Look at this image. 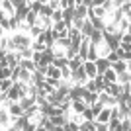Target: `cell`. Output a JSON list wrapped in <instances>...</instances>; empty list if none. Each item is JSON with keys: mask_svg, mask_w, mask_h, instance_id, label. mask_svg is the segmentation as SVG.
<instances>
[{"mask_svg": "<svg viewBox=\"0 0 131 131\" xmlns=\"http://www.w3.org/2000/svg\"><path fill=\"white\" fill-rule=\"evenodd\" d=\"M69 65V59L67 57H55L53 59V67H57V69H63V67Z\"/></svg>", "mask_w": 131, "mask_h": 131, "instance_id": "cell-22", "label": "cell"}, {"mask_svg": "<svg viewBox=\"0 0 131 131\" xmlns=\"http://www.w3.org/2000/svg\"><path fill=\"white\" fill-rule=\"evenodd\" d=\"M112 69H114L115 72H117V74H119V72H125L127 71V61H115V63H112Z\"/></svg>", "mask_w": 131, "mask_h": 131, "instance_id": "cell-12", "label": "cell"}, {"mask_svg": "<svg viewBox=\"0 0 131 131\" xmlns=\"http://www.w3.org/2000/svg\"><path fill=\"white\" fill-rule=\"evenodd\" d=\"M35 127H37V123H35V121H31V119H29V121H27V125L24 127L22 131H35Z\"/></svg>", "mask_w": 131, "mask_h": 131, "instance_id": "cell-36", "label": "cell"}, {"mask_svg": "<svg viewBox=\"0 0 131 131\" xmlns=\"http://www.w3.org/2000/svg\"><path fill=\"white\" fill-rule=\"evenodd\" d=\"M0 104H2V102H0Z\"/></svg>", "mask_w": 131, "mask_h": 131, "instance_id": "cell-44", "label": "cell"}, {"mask_svg": "<svg viewBox=\"0 0 131 131\" xmlns=\"http://www.w3.org/2000/svg\"><path fill=\"white\" fill-rule=\"evenodd\" d=\"M104 92L110 94V96H119L121 94V84H117V82H108L104 86Z\"/></svg>", "mask_w": 131, "mask_h": 131, "instance_id": "cell-4", "label": "cell"}, {"mask_svg": "<svg viewBox=\"0 0 131 131\" xmlns=\"http://www.w3.org/2000/svg\"><path fill=\"white\" fill-rule=\"evenodd\" d=\"M80 115L84 117V119H88V121H96V114L92 112V108H90V106H86V110H84Z\"/></svg>", "mask_w": 131, "mask_h": 131, "instance_id": "cell-21", "label": "cell"}, {"mask_svg": "<svg viewBox=\"0 0 131 131\" xmlns=\"http://www.w3.org/2000/svg\"><path fill=\"white\" fill-rule=\"evenodd\" d=\"M106 0H92V8H96V6H104Z\"/></svg>", "mask_w": 131, "mask_h": 131, "instance_id": "cell-39", "label": "cell"}, {"mask_svg": "<svg viewBox=\"0 0 131 131\" xmlns=\"http://www.w3.org/2000/svg\"><path fill=\"white\" fill-rule=\"evenodd\" d=\"M80 131H96V121L82 119L80 121Z\"/></svg>", "mask_w": 131, "mask_h": 131, "instance_id": "cell-16", "label": "cell"}, {"mask_svg": "<svg viewBox=\"0 0 131 131\" xmlns=\"http://www.w3.org/2000/svg\"><path fill=\"white\" fill-rule=\"evenodd\" d=\"M77 6V0H67V8H74Z\"/></svg>", "mask_w": 131, "mask_h": 131, "instance_id": "cell-40", "label": "cell"}, {"mask_svg": "<svg viewBox=\"0 0 131 131\" xmlns=\"http://www.w3.org/2000/svg\"><path fill=\"white\" fill-rule=\"evenodd\" d=\"M8 114H10L12 117H20V115H24V110L18 102H12V104L8 106Z\"/></svg>", "mask_w": 131, "mask_h": 131, "instance_id": "cell-7", "label": "cell"}, {"mask_svg": "<svg viewBox=\"0 0 131 131\" xmlns=\"http://www.w3.org/2000/svg\"><path fill=\"white\" fill-rule=\"evenodd\" d=\"M100 55H98V47H96V45H90V49H88V55H86V61H96L98 59Z\"/></svg>", "mask_w": 131, "mask_h": 131, "instance_id": "cell-18", "label": "cell"}, {"mask_svg": "<svg viewBox=\"0 0 131 131\" xmlns=\"http://www.w3.org/2000/svg\"><path fill=\"white\" fill-rule=\"evenodd\" d=\"M129 78H131V72L129 71H125V72H119V74H117V84H127V82H129Z\"/></svg>", "mask_w": 131, "mask_h": 131, "instance_id": "cell-23", "label": "cell"}, {"mask_svg": "<svg viewBox=\"0 0 131 131\" xmlns=\"http://www.w3.org/2000/svg\"><path fill=\"white\" fill-rule=\"evenodd\" d=\"M27 2H33V0H27Z\"/></svg>", "mask_w": 131, "mask_h": 131, "instance_id": "cell-43", "label": "cell"}, {"mask_svg": "<svg viewBox=\"0 0 131 131\" xmlns=\"http://www.w3.org/2000/svg\"><path fill=\"white\" fill-rule=\"evenodd\" d=\"M90 41H92L94 45H98V43H102V41H104V33L100 31V29H94V31L90 33Z\"/></svg>", "mask_w": 131, "mask_h": 131, "instance_id": "cell-14", "label": "cell"}, {"mask_svg": "<svg viewBox=\"0 0 131 131\" xmlns=\"http://www.w3.org/2000/svg\"><path fill=\"white\" fill-rule=\"evenodd\" d=\"M53 8H51V6L49 4H43V6H41V12H39V14H37V16H43V18H51V14H53Z\"/></svg>", "mask_w": 131, "mask_h": 131, "instance_id": "cell-25", "label": "cell"}, {"mask_svg": "<svg viewBox=\"0 0 131 131\" xmlns=\"http://www.w3.org/2000/svg\"><path fill=\"white\" fill-rule=\"evenodd\" d=\"M10 121H12V115L8 112H4V110H0V127H8Z\"/></svg>", "mask_w": 131, "mask_h": 131, "instance_id": "cell-13", "label": "cell"}, {"mask_svg": "<svg viewBox=\"0 0 131 131\" xmlns=\"http://www.w3.org/2000/svg\"><path fill=\"white\" fill-rule=\"evenodd\" d=\"M82 67H84V71H86V77H88V78H94L96 74H98V71H96V63H94V61H84V63H82Z\"/></svg>", "mask_w": 131, "mask_h": 131, "instance_id": "cell-6", "label": "cell"}, {"mask_svg": "<svg viewBox=\"0 0 131 131\" xmlns=\"http://www.w3.org/2000/svg\"><path fill=\"white\" fill-rule=\"evenodd\" d=\"M90 45H92L90 37H84V39H82L80 47H78V57H80L82 61H86V55H88V49H90Z\"/></svg>", "mask_w": 131, "mask_h": 131, "instance_id": "cell-3", "label": "cell"}, {"mask_svg": "<svg viewBox=\"0 0 131 131\" xmlns=\"http://www.w3.org/2000/svg\"><path fill=\"white\" fill-rule=\"evenodd\" d=\"M127 71L131 72V61H129V63H127Z\"/></svg>", "mask_w": 131, "mask_h": 131, "instance_id": "cell-42", "label": "cell"}, {"mask_svg": "<svg viewBox=\"0 0 131 131\" xmlns=\"http://www.w3.org/2000/svg\"><path fill=\"white\" fill-rule=\"evenodd\" d=\"M39 4H47V2H49V0H37Z\"/></svg>", "mask_w": 131, "mask_h": 131, "instance_id": "cell-41", "label": "cell"}, {"mask_svg": "<svg viewBox=\"0 0 131 131\" xmlns=\"http://www.w3.org/2000/svg\"><path fill=\"white\" fill-rule=\"evenodd\" d=\"M24 22H26L29 27H31V26H35V22H37V14H33V12L29 10V12H27V16H26V20H24Z\"/></svg>", "mask_w": 131, "mask_h": 131, "instance_id": "cell-27", "label": "cell"}, {"mask_svg": "<svg viewBox=\"0 0 131 131\" xmlns=\"http://www.w3.org/2000/svg\"><path fill=\"white\" fill-rule=\"evenodd\" d=\"M86 80H88V77H86V71H84V67H78L77 71H72L71 82H74V84H84Z\"/></svg>", "mask_w": 131, "mask_h": 131, "instance_id": "cell-1", "label": "cell"}, {"mask_svg": "<svg viewBox=\"0 0 131 131\" xmlns=\"http://www.w3.org/2000/svg\"><path fill=\"white\" fill-rule=\"evenodd\" d=\"M102 77L106 78V82H115V80H117V72H115L114 69L110 67V69H108V71L104 72V74H102Z\"/></svg>", "mask_w": 131, "mask_h": 131, "instance_id": "cell-17", "label": "cell"}, {"mask_svg": "<svg viewBox=\"0 0 131 131\" xmlns=\"http://www.w3.org/2000/svg\"><path fill=\"white\" fill-rule=\"evenodd\" d=\"M84 102H86V106H92L98 102V92H88L86 96H84Z\"/></svg>", "mask_w": 131, "mask_h": 131, "instance_id": "cell-20", "label": "cell"}, {"mask_svg": "<svg viewBox=\"0 0 131 131\" xmlns=\"http://www.w3.org/2000/svg\"><path fill=\"white\" fill-rule=\"evenodd\" d=\"M74 18H82V20H86V18H88V8H86V6H82V4L74 6Z\"/></svg>", "mask_w": 131, "mask_h": 131, "instance_id": "cell-11", "label": "cell"}, {"mask_svg": "<svg viewBox=\"0 0 131 131\" xmlns=\"http://www.w3.org/2000/svg\"><path fill=\"white\" fill-rule=\"evenodd\" d=\"M61 77H63V78H67V80H71L72 71L69 69V67H63V69H61Z\"/></svg>", "mask_w": 131, "mask_h": 131, "instance_id": "cell-32", "label": "cell"}, {"mask_svg": "<svg viewBox=\"0 0 131 131\" xmlns=\"http://www.w3.org/2000/svg\"><path fill=\"white\" fill-rule=\"evenodd\" d=\"M41 6L43 4H39L37 0H33V2H29V10H31L33 14H39V12H41Z\"/></svg>", "mask_w": 131, "mask_h": 131, "instance_id": "cell-30", "label": "cell"}, {"mask_svg": "<svg viewBox=\"0 0 131 131\" xmlns=\"http://www.w3.org/2000/svg\"><path fill=\"white\" fill-rule=\"evenodd\" d=\"M20 67L26 69V71H29V72H35V71H37V63H33L31 59H22V61H20Z\"/></svg>", "mask_w": 131, "mask_h": 131, "instance_id": "cell-9", "label": "cell"}, {"mask_svg": "<svg viewBox=\"0 0 131 131\" xmlns=\"http://www.w3.org/2000/svg\"><path fill=\"white\" fill-rule=\"evenodd\" d=\"M123 2H125V0H112V4H114V10H115V8H121V6H123Z\"/></svg>", "mask_w": 131, "mask_h": 131, "instance_id": "cell-38", "label": "cell"}, {"mask_svg": "<svg viewBox=\"0 0 131 131\" xmlns=\"http://www.w3.org/2000/svg\"><path fill=\"white\" fill-rule=\"evenodd\" d=\"M53 29L61 33V31H65V29H69V26H67V24L61 20V22H55V24H53Z\"/></svg>", "mask_w": 131, "mask_h": 131, "instance_id": "cell-28", "label": "cell"}, {"mask_svg": "<svg viewBox=\"0 0 131 131\" xmlns=\"http://www.w3.org/2000/svg\"><path fill=\"white\" fill-rule=\"evenodd\" d=\"M71 108H72L74 114H82V112L86 110V102H84V100H74V102L71 104Z\"/></svg>", "mask_w": 131, "mask_h": 131, "instance_id": "cell-10", "label": "cell"}, {"mask_svg": "<svg viewBox=\"0 0 131 131\" xmlns=\"http://www.w3.org/2000/svg\"><path fill=\"white\" fill-rule=\"evenodd\" d=\"M14 86V80L12 78H6V80H0V92H8L10 88Z\"/></svg>", "mask_w": 131, "mask_h": 131, "instance_id": "cell-24", "label": "cell"}, {"mask_svg": "<svg viewBox=\"0 0 131 131\" xmlns=\"http://www.w3.org/2000/svg\"><path fill=\"white\" fill-rule=\"evenodd\" d=\"M61 20H63V10H61V8H59V10H55L53 12V14H51V22H61Z\"/></svg>", "mask_w": 131, "mask_h": 131, "instance_id": "cell-31", "label": "cell"}, {"mask_svg": "<svg viewBox=\"0 0 131 131\" xmlns=\"http://www.w3.org/2000/svg\"><path fill=\"white\" fill-rule=\"evenodd\" d=\"M82 26H84V20H82V18H74V20H72V27L82 29Z\"/></svg>", "mask_w": 131, "mask_h": 131, "instance_id": "cell-33", "label": "cell"}, {"mask_svg": "<svg viewBox=\"0 0 131 131\" xmlns=\"http://www.w3.org/2000/svg\"><path fill=\"white\" fill-rule=\"evenodd\" d=\"M94 31V27H92V22H90V20H84V26H82V29H80V33L82 35H84V37H90V33Z\"/></svg>", "mask_w": 131, "mask_h": 131, "instance_id": "cell-15", "label": "cell"}, {"mask_svg": "<svg viewBox=\"0 0 131 131\" xmlns=\"http://www.w3.org/2000/svg\"><path fill=\"white\" fill-rule=\"evenodd\" d=\"M18 104L22 106V110L26 112V110H29L31 106H35V98H33V96H24V98H20Z\"/></svg>", "mask_w": 131, "mask_h": 131, "instance_id": "cell-8", "label": "cell"}, {"mask_svg": "<svg viewBox=\"0 0 131 131\" xmlns=\"http://www.w3.org/2000/svg\"><path fill=\"white\" fill-rule=\"evenodd\" d=\"M41 59H43V53H41V51H33V63H37V65H39V63H41Z\"/></svg>", "mask_w": 131, "mask_h": 131, "instance_id": "cell-34", "label": "cell"}, {"mask_svg": "<svg viewBox=\"0 0 131 131\" xmlns=\"http://www.w3.org/2000/svg\"><path fill=\"white\" fill-rule=\"evenodd\" d=\"M94 63H96V71H98V74H104V72L108 71L110 67H112V63H110L106 57H98Z\"/></svg>", "mask_w": 131, "mask_h": 131, "instance_id": "cell-2", "label": "cell"}, {"mask_svg": "<svg viewBox=\"0 0 131 131\" xmlns=\"http://www.w3.org/2000/svg\"><path fill=\"white\" fill-rule=\"evenodd\" d=\"M47 77H51V78H59V80H61V69H57V67L51 65L49 69H47Z\"/></svg>", "mask_w": 131, "mask_h": 131, "instance_id": "cell-26", "label": "cell"}, {"mask_svg": "<svg viewBox=\"0 0 131 131\" xmlns=\"http://www.w3.org/2000/svg\"><path fill=\"white\" fill-rule=\"evenodd\" d=\"M96 131H110L108 123H98V121H96Z\"/></svg>", "mask_w": 131, "mask_h": 131, "instance_id": "cell-37", "label": "cell"}, {"mask_svg": "<svg viewBox=\"0 0 131 131\" xmlns=\"http://www.w3.org/2000/svg\"><path fill=\"white\" fill-rule=\"evenodd\" d=\"M110 119H112V108L104 106V108H102V112L96 115V121H98V123H108Z\"/></svg>", "mask_w": 131, "mask_h": 131, "instance_id": "cell-5", "label": "cell"}, {"mask_svg": "<svg viewBox=\"0 0 131 131\" xmlns=\"http://www.w3.org/2000/svg\"><path fill=\"white\" fill-rule=\"evenodd\" d=\"M65 57H67V59H74V57H78V49H77V47H69V49L65 51Z\"/></svg>", "mask_w": 131, "mask_h": 131, "instance_id": "cell-29", "label": "cell"}, {"mask_svg": "<svg viewBox=\"0 0 131 131\" xmlns=\"http://www.w3.org/2000/svg\"><path fill=\"white\" fill-rule=\"evenodd\" d=\"M82 63H84V61L80 59V57H74V59H69V69H71V71H77L78 67H82Z\"/></svg>", "mask_w": 131, "mask_h": 131, "instance_id": "cell-19", "label": "cell"}, {"mask_svg": "<svg viewBox=\"0 0 131 131\" xmlns=\"http://www.w3.org/2000/svg\"><path fill=\"white\" fill-rule=\"evenodd\" d=\"M106 59H108L110 63H115V61H119V57H117V53H115V51H110Z\"/></svg>", "mask_w": 131, "mask_h": 131, "instance_id": "cell-35", "label": "cell"}]
</instances>
